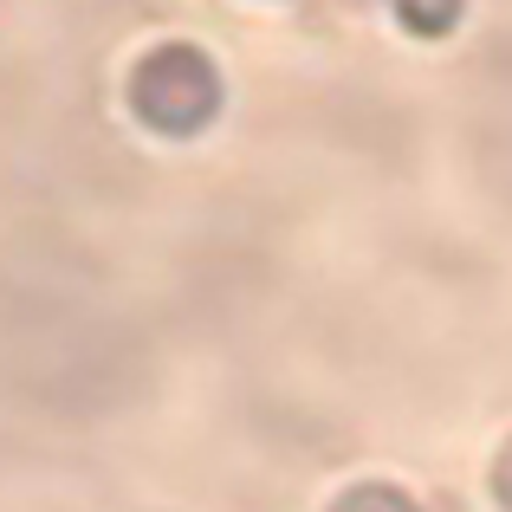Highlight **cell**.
Returning <instances> with one entry per match:
<instances>
[{
	"instance_id": "obj_2",
	"label": "cell",
	"mask_w": 512,
	"mask_h": 512,
	"mask_svg": "<svg viewBox=\"0 0 512 512\" xmlns=\"http://www.w3.org/2000/svg\"><path fill=\"white\" fill-rule=\"evenodd\" d=\"M396 20L409 26L415 39H441L461 20V0H396Z\"/></svg>"
},
{
	"instance_id": "obj_1",
	"label": "cell",
	"mask_w": 512,
	"mask_h": 512,
	"mask_svg": "<svg viewBox=\"0 0 512 512\" xmlns=\"http://www.w3.org/2000/svg\"><path fill=\"white\" fill-rule=\"evenodd\" d=\"M130 111L163 137H195L214 111H221V72L201 46H150L130 72Z\"/></svg>"
},
{
	"instance_id": "obj_4",
	"label": "cell",
	"mask_w": 512,
	"mask_h": 512,
	"mask_svg": "<svg viewBox=\"0 0 512 512\" xmlns=\"http://www.w3.org/2000/svg\"><path fill=\"white\" fill-rule=\"evenodd\" d=\"M493 493H500V506L512 512V441L500 448V467H493Z\"/></svg>"
},
{
	"instance_id": "obj_3",
	"label": "cell",
	"mask_w": 512,
	"mask_h": 512,
	"mask_svg": "<svg viewBox=\"0 0 512 512\" xmlns=\"http://www.w3.org/2000/svg\"><path fill=\"white\" fill-rule=\"evenodd\" d=\"M331 512H422V506H415L402 487H383V480H363V487H350V493H344V500L331 506Z\"/></svg>"
}]
</instances>
